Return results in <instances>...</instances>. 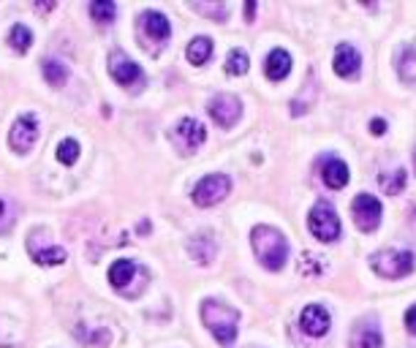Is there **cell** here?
<instances>
[{
    "instance_id": "6da1fadb",
    "label": "cell",
    "mask_w": 416,
    "mask_h": 348,
    "mask_svg": "<svg viewBox=\"0 0 416 348\" xmlns=\"http://www.w3.org/2000/svg\"><path fill=\"white\" fill-rule=\"evenodd\" d=\"M250 245H253V253L262 261L267 270H283V264L289 261V243L286 237L272 226H256L250 231Z\"/></svg>"
},
{
    "instance_id": "7a4b0ae2",
    "label": "cell",
    "mask_w": 416,
    "mask_h": 348,
    "mask_svg": "<svg viewBox=\"0 0 416 348\" xmlns=\"http://www.w3.org/2000/svg\"><path fill=\"white\" fill-rule=\"evenodd\" d=\"M201 321H204V327L213 332V337L220 346H231L234 343L237 321H240V313L234 307L218 302V300H204L201 302Z\"/></svg>"
},
{
    "instance_id": "3957f363",
    "label": "cell",
    "mask_w": 416,
    "mask_h": 348,
    "mask_svg": "<svg viewBox=\"0 0 416 348\" xmlns=\"http://www.w3.org/2000/svg\"><path fill=\"white\" fill-rule=\"evenodd\" d=\"M373 270L381 275V278H386V280L405 278V275L414 273V253L386 248V251H381V253L373 256Z\"/></svg>"
},
{
    "instance_id": "277c9868",
    "label": "cell",
    "mask_w": 416,
    "mask_h": 348,
    "mask_svg": "<svg viewBox=\"0 0 416 348\" xmlns=\"http://www.w3.org/2000/svg\"><path fill=\"white\" fill-rule=\"evenodd\" d=\"M310 231L316 240L321 243H335L340 237V218L338 212L332 210L326 201H319L313 210H310V221H308Z\"/></svg>"
},
{
    "instance_id": "5b68a950",
    "label": "cell",
    "mask_w": 416,
    "mask_h": 348,
    "mask_svg": "<svg viewBox=\"0 0 416 348\" xmlns=\"http://www.w3.org/2000/svg\"><path fill=\"white\" fill-rule=\"evenodd\" d=\"M229 191H231V180L226 174H207V177H201L196 182L193 201L199 207H213V204H218V201H223V199L229 196Z\"/></svg>"
},
{
    "instance_id": "8992f818",
    "label": "cell",
    "mask_w": 416,
    "mask_h": 348,
    "mask_svg": "<svg viewBox=\"0 0 416 348\" xmlns=\"http://www.w3.org/2000/svg\"><path fill=\"white\" fill-rule=\"evenodd\" d=\"M351 212H354V223L362 231H375L378 223H381V201L370 194H359V196L351 201Z\"/></svg>"
},
{
    "instance_id": "52a82bcc",
    "label": "cell",
    "mask_w": 416,
    "mask_h": 348,
    "mask_svg": "<svg viewBox=\"0 0 416 348\" xmlns=\"http://www.w3.org/2000/svg\"><path fill=\"white\" fill-rule=\"evenodd\" d=\"M210 115L213 120L220 125V128H234L237 120L242 117V104L237 95H229V93H220L210 101Z\"/></svg>"
},
{
    "instance_id": "ba28073f",
    "label": "cell",
    "mask_w": 416,
    "mask_h": 348,
    "mask_svg": "<svg viewBox=\"0 0 416 348\" xmlns=\"http://www.w3.org/2000/svg\"><path fill=\"white\" fill-rule=\"evenodd\" d=\"M11 147L16 152H28L38 139V120L33 115H19L11 125Z\"/></svg>"
},
{
    "instance_id": "9c48e42d",
    "label": "cell",
    "mask_w": 416,
    "mask_h": 348,
    "mask_svg": "<svg viewBox=\"0 0 416 348\" xmlns=\"http://www.w3.org/2000/svg\"><path fill=\"white\" fill-rule=\"evenodd\" d=\"M109 74H112V79H117L120 85H125V88L142 82V68L120 49L109 55Z\"/></svg>"
},
{
    "instance_id": "30bf717a",
    "label": "cell",
    "mask_w": 416,
    "mask_h": 348,
    "mask_svg": "<svg viewBox=\"0 0 416 348\" xmlns=\"http://www.w3.org/2000/svg\"><path fill=\"white\" fill-rule=\"evenodd\" d=\"M204 139H207V128H204L199 120H193V117H185V120H180L177 122V128H174V142H177L185 152L199 150L201 144H204Z\"/></svg>"
},
{
    "instance_id": "8fae6325",
    "label": "cell",
    "mask_w": 416,
    "mask_h": 348,
    "mask_svg": "<svg viewBox=\"0 0 416 348\" xmlns=\"http://www.w3.org/2000/svg\"><path fill=\"white\" fill-rule=\"evenodd\" d=\"M299 324H302V332H305V334L321 337V334L329 332V313L324 310L321 305H308V307L302 310Z\"/></svg>"
},
{
    "instance_id": "7c38bea8",
    "label": "cell",
    "mask_w": 416,
    "mask_h": 348,
    "mask_svg": "<svg viewBox=\"0 0 416 348\" xmlns=\"http://www.w3.org/2000/svg\"><path fill=\"white\" fill-rule=\"evenodd\" d=\"M335 74H340L343 79H354L356 74H359V63H362V58H359V52H356L351 44H340L338 49H335Z\"/></svg>"
},
{
    "instance_id": "4fadbf2b",
    "label": "cell",
    "mask_w": 416,
    "mask_h": 348,
    "mask_svg": "<svg viewBox=\"0 0 416 348\" xmlns=\"http://www.w3.org/2000/svg\"><path fill=\"white\" fill-rule=\"evenodd\" d=\"M139 22H142V31L147 33L153 41H158V44L169 41V36H171L169 19L161 14V11H144V14L139 16Z\"/></svg>"
},
{
    "instance_id": "5bb4252c",
    "label": "cell",
    "mask_w": 416,
    "mask_h": 348,
    "mask_svg": "<svg viewBox=\"0 0 416 348\" xmlns=\"http://www.w3.org/2000/svg\"><path fill=\"white\" fill-rule=\"evenodd\" d=\"M381 343H384L381 329L373 321H362L354 332H351V346L354 348H381Z\"/></svg>"
},
{
    "instance_id": "9a60e30c",
    "label": "cell",
    "mask_w": 416,
    "mask_h": 348,
    "mask_svg": "<svg viewBox=\"0 0 416 348\" xmlns=\"http://www.w3.org/2000/svg\"><path fill=\"white\" fill-rule=\"evenodd\" d=\"M264 71L270 79H286V76L292 74V55L286 52V49H272L270 55H267V65H264Z\"/></svg>"
},
{
    "instance_id": "2e32d148",
    "label": "cell",
    "mask_w": 416,
    "mask_h": 348,
    "mask_svg": "<svg viewBox=\"0 0 416 348\" xmlns=\"http://www.w3.org/2000/svg\"><path fill=\"white\" fill-rule=\"evenodd\" d=\"M321 177L329 188L340 191V188H346V185H348V167H346L340 158H326V161H324V167H321Z\"/></svg>"
},
{
    "instance_id": "e0dca14e",
    "label": "cell",
    "mask_w": 416,
    "mask_h": 348,
    "mask_svg": "<svg viewBox=\"0 0 416 348\" xmlns=\"http://www.w3.org/2000/svg\"><path fill=\"white\" fill-rule=\"evenodd\" d=\"M137 273H139L137 261H131V258H117V261L109 267V283L123 291V288L134 280V275Z\"/></svg>"
},
{
    "instance_id": "ac0fdd59",
    "label": "cell",
    "mask_w": 416,
    "mask_h": 348,
    "mask_svg": "<svg viewBox=\"0 0 416 348\" xmlns=\"http://www.w3.org/2000/svg\"><path fill=\"white\" fill-rule=\"evenodd\" d=\"M215 251H218V245L210 231H207V234H196V237L191 240V256L196 258L199 264H210V261L215 258Z\"/></svg>"
},
{
    "instance_id": "d6986e66",
    "label": "cell",
    "mask_w": 416,
    "mask_h": 348,
    "mask_svg": "<svg viewBox=\"0 0 416 348\" xmlns=\"http://www.w3.org/2000/svg\"><path fill=\"white\" fill-rule=\"evenodd\" d=\"M188 63H193V65H204V63L213 58V38H207V36H196L191 44H188Z\"/></svg>"
},
{
    "instance_id": "ffe728a7",
    "label": "cell",
    "mask_w": 416,
    "mask_h": 348,
    "mask_svg": "<svg viewBox=\"0 0 416 348\" xmlns=\"http://www.w3.org/2000/svg\"><path fill=\"white\" fill-rule=\"evenodd\" d=\"M90 16L98 25H112L117 16V6L112 0H92L90 3Z\"/></svg>"
},
{
    "instance_id": "44dd1931",
    "label": "cell",
    "mask_w": 416,
    "mask_h": 348,
    "mask_svg": "<svg viewBox=\"0 0 416 348\" xmlns=\"http://www.w3.org/2000/svg\"><path fill=\"white\" fill-rule=\"evenodd\" d=\"M398 71H400L402 82H408V85H414L416 82V49L414 46H402Z\"/></svg>"
},
{
    "instance_id": "7402d4cb",
    "label": "cell",
    "mask_w": 416,
    "mask_h": 348,
    "mask_svg": "<svg viewBox=\"0 0 416 348\" xmlns=\"http://www.w3.org/2000/svg\"><path fill=\"white\" fill-rule=\"evenodd\" d=\"M44 79L52 85V88H63L65 85V79H68V68L63 65L60 60H44Z\"/></svg>"
},
{
    "instance_id": "603a6c76",
    "label": "cell",
    "mask_w": 416,
    "mask_h": 348,
    "mask_svg": "<svg viewBox=\"0 0 416 348\" xmlns=\"http://www.w3.org/2000/svg\"><path fill=\"white\" fill-rule=\"evenodd\" d=\"M33 258H36L41 267H58V264L65 261V251L49 245V248H41V251H33Z\"/></svg>"
},
{
    "instance_id": "cb8c5ba5",
    "label": "cell",
    "mask_w": 416,
    "mask_h": 348,
    "mask_svg": "<svg viewBox=\"0 0 416 348\" xmlns=\"http://www.w3.org/2000/svg\"><path fill=\"white\" fill-rule=\"evenodd\" d=\"M378 182H381V188H384L389 196H395V194H400L402 188H405V172H402V169H395V172H389V174H381Z\"/></svg>"
},
{
    "instance_id": "d4e9b609",
    "label": "cell",
    "mask_w": 416,
    "mask_h": 348,
    "mask_svg": "<svg viewBox=\"0 0 416 348\" xmlns=\"http://www.w3.org/2000/svg\"><path fill=\"white\" fill-rule=\"evenodd\" d=\"M226 74H231V76L247 74V52H242V49H231L229 58H226Z\"/></svg>"
},
{
    "instance_id": "484cf974",
    "label": "cell",
    "mask_w": 416,
    "mask_h": 348,
    "mask_svg": "<svg viewBox=\"0 0 416 348\" xmlns=\"http://www.w3.org/2000/svg\"><path fill=\"white\" fill-rule=\"evenodd\" d=\"M9 41H11V46H14L16 52H28L31 44H33L31 28H25V25H14V28H11V36H9Z\"/></svg>"
},
{
    "instance_id": "4316f807",
    "label": "cell",
    "mask_w": 416,
    "mask_h": 348,
    "mask_svg": "<svg viewBox=\"0 0 416 348\" xmlns=\"http://www.w3.org/2000/svg\"><path fill=\"white\" fill-rule=\"evenodd\" d=\"M193 9L204 16H213L215 22H223L229 16V6L226 3H193Z\"/></svg>"
},
{
    "instance_id": "83f0119b",
    "label": "cell",
    "mask_w": 416,
    "mask_h": 348,
    "mask_svg": "<svg viewBox=\"0 0 416 348\" xmlns=\"http://www.w3.org/2000/svg\"><path fill=\"white\" fill-rule=\"evenodd\" d=\"M77 158H79V144L74 139H63L60 144H58V161L65 164V167H71Z\"/></svg>"
},
{
    "instance_id": "f1b7e54d",
    "label": "cell",
    "mask_w": 416,
    "mask_h": 348,
    "mask_svg": "<svg viewBox=\"0 0 416 348\" xmlns=\"http://www.w3.org/2000/svg\"><path fill=\"white\" fill-rule=\"evenodd\" d=\"M370 134H375V137H384V134H386V120H381V117L370 120Z\"/></svg>"
},
{
    "instance_id": "f546056e",
    "label": "cell",
    "mask_w": 416,
    "mask_h": 348,
    "mask_svg": "<svg viewBox=\"0 0 416 348\" xmlns=\"http://www.w3.org/2000/svg\"><path fill=\"white\" fill-rule=\"evenodd\" d=\"M405 327H408V332L416 334V305L414 307H408V313H405Z\"/></svg>"
},
{
    "instance_id": "4dcf8cb0",
    "label": "cell",
    "mask_w": 416,
    "mask_h": 348,
    "mask_svg": "<svg viewBox=\"0 0 416 348\" xmlns=\"http://www.w3.org/2000/svg\"><path fill=\"white\" fill-rule=\"evenodd\" d=\"M256 14V3H245V19H253Z\"/></svg>"
},
{
    "instance_id": "1f68e13d",
    "label": "cell",
    "mask_w": 416,
    "mask_h": 348,
    "mask_svg": "<svg viewBox=\"0 0 416 348\" xmlns=\"http://www.w3.org/2000/svg\"><path fill=\"white\" fill-rule=\"evenodd\" d=\"M3 210H6V204H3V199H0V215H3Z\"/></svg>"
},
{
    "instance_id": "d6a6232c",
    "label": "cell",
    "mask_w": 416,
    "mask_h": 348,
    "mask_svg": "<svg viewBox=\"0 0 416 348\" xmlns=\"http://www.w3.org/2000/svg\"><path fill=\"white\" fill-rule=\"evenodd\" d=\"M414 169H416V150H414Z\"/></svg>"
}]
</instances>
